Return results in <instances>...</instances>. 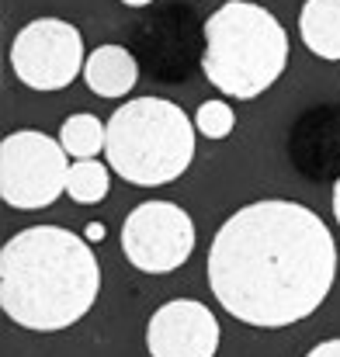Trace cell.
<instances>
[{
	"label": "cell",
	"instance_id": "obj_2",
	"mask_svg": "<svg viewBox=\"0 0 340 357\" xmlns=\"http://www.w3.org/2000/svg\"><path fill=\"white\" fill-rule=\"evenodd\" d=\"M101 264L91 243L63 226H28L0 250V305L35 333L77 326L98 302Z\"/></svg>",
	"mask_w": 340,
	"mask_h": 357
},
{
	"label": "cell",
	"instance_id": "obj_17",
	"mask_svg": "<svg viewBox=\"0 0 340 357\" xmlns=\"http://www.w3.org/2000/svg\"><path fill=\"white\" fill-rule=\"evenodd\" d=\"M125 7H146V3H153V0H121Z\"/></svg>",
	"mask_w": 340,
	"mask_h": 357
},
{
	"label": "cell",
	"instance_id": "obj_13",
	"mask_svg": "<svg viewBox=\"0 0 340 357\" xmlns=\"http://www.w3.org/2000/svg\"><path fill=\"white\" fill-rule=\"evenodd\" d=\"M195 128H198V135H205V139H212V142H219V139H229L232 135V128H236V112L229 108L226 101H205V105H198V112H195Z\"/></svg>",
	"mask_w": 340,
	"mask_h": 357
},
{
	"label": "cell",
	"instance_id": "obj_4",
	"mask_svg": "<svg viewBox=\"0 0 340 357\" xmlns=\"http://www.w3.org/2000/svg\"><path fill=\"white\" fill-rule=\"evenodd\" d=\"M198 128L181 105L163 98H132L108 119L105 156L132 188L174 184L195 160Z\"/></svg>",
	"mask_w": 340,
	"mask_h": 357
},
{
	"label": "cell",
	"instance_id": "obj_11",
	"mask_svg": "<svg viewBox=\"0 0 340 357\" xmlns=\"http://www.w3.org/2000/svg\"><path fill=\"white\" fill-rule=\"evenodd\" d=\"M59 142L70 153V160H98L108 142V125L91 112L70 115L59 128Z\"/></svg>",
	"mask_w": 340,
	"mask_h": 357
},
{
	"label": "cell",
	"instance_id": "obj_8",
	"mask_svg": "<svg viewBox=\"0 0 340 357\" xmlns=\"http://www.w3.org/2000/svg\"><path fill=\"white\" fill-rule=\"evenodd\" d=\"M223 340L216 312L198 298L163 302L146 326L149 357H216Z\"/></svg>",
	"mask_w": 340,
	"mask_h": 357
},
{
	"label": "cell",
	"instance_id": "obj_6",
	"mask_svg": "<svg viewBox=\"0 0 340 357\" xmlns=\"http://www.w3.org/2000/svg\"><path fill=\"white\" fill-rule=\"evenodd\" d=\"M84 35L63 17H35L10 42V70L31 91H63L84 73Z\"/></svg>",
	"mask_w": 340,
	"mask_h": 357
},
{
	"label": "cell",
	"instance_id": "obj_10",
	"mask_svg": "<svg viewBox=\"0 0 340 357\" xmlns=\"http://www.w3.org/2000/svg\"><path fill=\"white\" fill-rule=\"evenodd\" d=\"M299 31L313 56L340 63V0H306Z\"/></svg>",
	"mask_w": 340,
	"mask_h": 357
},
{
	"label": "cell",
	"instance_id": "obj_12",
	"mask_svg": "<svg viewBox=\"0 0 340 357\" xmlns=\"http://www.w3.org/2000/svg\"><path fill=\"white\" fill-rule=\"evenodd\" d=\"M112 188V174L101 160H73L70 167V181H66V195L77 205H98L105 202Z\"/></svg>",
	"mask_w": 340,
	"mask_h": 357
},
{
	"label": "cell",
	"instance_id": "obj_14",
	"mask_svg": "<svg viewBox=\"0 0 340 357\" xmlns=\"http://www.w3.org/2000/svg\"><path fill=\"white\" fill-rule=\"evenodd\" d=\"M306 357H340V337L337 340H323V344H316Z\"/></svg>",
	"mask_w": 340,
	"mask_h": 357
},
{
	"label": "cell",
	"instance_id": "obj_1",
	"mask_svg": "<svg viewBox=\"0 0 340 357\" xmlns=\"http://www.w3.org/2000/svg\"><path fill=\"white\" fill-rule=\"evenodd\" d=\"M337 281V243L299 202L264 198L236 208L209 246V284L243 326L281 330L309 319Z\"/></svg>",
	"mask_w": 340,
	"mask_h": 357
},
{
	"label": "cell",
	"instance_id": "obj_16",
	"mask_svg": "<svg viewBox=\"0 0 340 357\" xmlns=\"http://www.w3.org/2000/svg\"><path fill=\"white\" fill-rule=\"evenodd\" d=\"M334 219H337V226H340V181L334 184Z\"/></svg>",
	"mask_w": 340,
	"mask_h": 357
},
{
	"label": "cell",
	"instance_id": "obj_3",
	"mask_svg": "<svg viewBox=\"0 0 340 357\" xmlns=\"http://www.w3.org/2000/svg\"><path fill=\"white\" fill-rule=\"evenodd\" d=\"M288 66L285 24L253 0H229L205 21V80L236 101H253Z\"/></svg>",
	"mask_w": 340,
	"mask_h": 357
},
{
	"label": "cell",
	"instance_id": "obj_9",
	"mask_svg": "<svg viewBox=\"0 0 340 357\" xmlns=\"http://www.w3.org/2000/svg\"><path fill=\"white\" fill-rule=\"evenodd\" d=\"M139 80V63L125 45H98L84 63V84L98 98H125Z\"/></svg>",
	"mask_w": 340,
	"mask_h": 357
},
{
	"label": "cell",
	"instance_id": "obj_5",
	"mask_svg": "<svg viewBox=\"0 0 340 357\" xmlns=\"http://www.w3.org/2000/svg\"><path fill=\"white\" fill-rule=\"evenodd\" d=\"M70 153L59 139L21 128L0 146V198L17 212L49 208L70 181Z\"/></svg>",
	"mask_w": 340,
	"mask_h": 357
},
{
	"label": "cell",
	"instance_id": "obj_15",
	"mask_svg": "<svg viewBox=\"0 0 340 357\" xmlns=\"http://www.w3.org/2000/svg\"><path fill=\"white\" fill-rule=\"evenodd\" d=\"M101 236H105V226H101V222H91V226H87V239H91V243H98Z\"/></svg>",
	"mask_w": 340,
	"mask_h": 357
},
{
	"label": "cell",
	"instance_id": "obj_7",
	"mask_svg": "<svg viewBox=\"0 0 340 357\" xmlns=\"http://www.w3.org/2000/svg\"><path fill=\"white\" fill-rule=\"evenodd\" d=\"M195 222L174 202H142L121 222V253L142 274H170L195 253Z\"/></svg>",
	"mask_w": 340,
	"mask_h": 357
}]
</instances>
